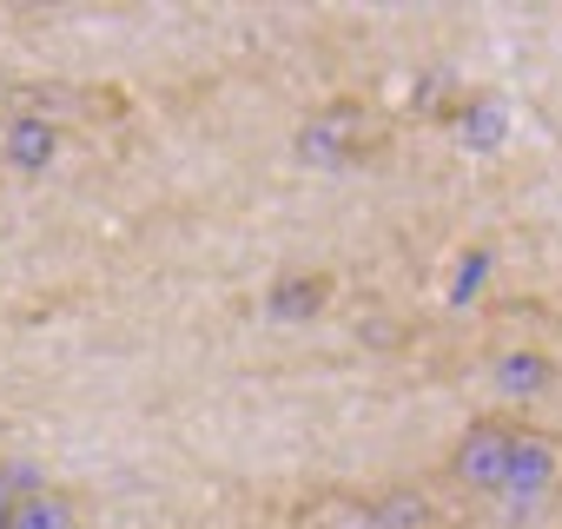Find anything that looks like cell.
<instances>
[{
  "label": "cell",
  "mask_w": 562,
  "mask_h": 529,
  "mask_svg": "<svg viewBox=\"0 0 562 529\" xmlns=\"http://www.w3.org/2000/svg\"><path fill=\"white\" fill-rule=\"evenodd\" d=\"M391 146H397V120L378 100H358V93H338V100L312 106L292 133V153L318 172L378 166V159H391Z\"/></svg>",
  "instance_id": "1"
},
{
  "label": "cell",
  "mask_w": 562,
  "mask_h": 529,
  "mask_svg": "<svg viewBox=\"0 0 562 529\" xmlns=\"http://www.w3.org/2000/svg\"><path fill=\"white\" fill-rule=\"evenodd\" d=\"M522 410H483L470 417L450 450H443V483L470 503H496L503 483H509V457H516V437H522Z\"/></svg>",
  "instance_id": "2"
},
{
  "label": "cell",
  "mask_w": 562,
  "mask_h": 529,
  "mask_svg": "<svg viewBox=\"0 0 562 529\" xmlns=\"http://www.w3.org/2000/svg\"><path fill=\"white\" fill-rule=\"evenodd\" d=\"M338 299V272L331 264H278L265 285V318L271 325H312L325 318Z\"/></svg>",
  "instance_id": "3"
},
{
  "label": "cell",
  "mask_w": 562,
  "mask_h": 529,
  "mask_svg": "<svg viewBox=\"0 0 562 529\" xmlns=\"http://www.w3.org/2000/svg\"><path fill=\"white\" fill-rule=\"evenodd\" d=\"M67 133L47 126V120H21V113H0V172L14 179H41L54 159H60Z\"/></svg>",
  "instance_id": "4"
},
{
  "label": "cell",
  "mask_w": 562,
  "mask_h": 529,
  "mask_svg": "<svg viewBox=\"0 0 562 529\" xmlns=\"http://www.w3.org/2000/svg\"><path fill=\"white\" fill-rule=\"evenodd\" d=\"M555 384H562V364H555L542 345H516V351L496 358V391H503L509 404H536V397H549Z\"/></svg>",
  "instance_id": "5"
},
{
  "label": "cell",
  "mask_w": 562,
  "mask_h": 529,
  "mask_svg": "<svg viewBox=\"0 0 562 529\" xmlns=\"http://www.w3.org/2000/svg\"><path fill=\"white\" fill-rule=\"evenodd\" d=\"M364 509L378 529H437V496L424 483H378L364 489Z\"/></svg>",
  "instance_id": "6"
},
{
  "label": "cell",
  "mask_w": 562,
  "mask_h": 529,
  "mask_svg": "<svg viewBox=\"0 0 562 529\" xmlns=\"http://www.w3.org/2000/svg\"><path fill=\"white\" fill-rule=\"evenodd\" d=\"M87 509H80V489L67 483H41L21 509H14V529H80Z\"/></svg>",
  "instance_id": "7"
},
{
  "label": "cell",
  "mask_w": 562,
  "mask_h": 529,
  "mask_svg": "<svg viewBox=\"0 0 562 529\" xmlns=\"http://www.w3.org/2000/svg\"><path fill=\"white\" fill-rule=\"evenodd\" d=\"M305 529H378L371 509H364V489H325L312 509H305Z\"/></svg>",
  "instance_id": "8"
},
{
  "label": "cell",
  "mask_w": 562,
  "mask_h": 529,
  "mask_svg": "<svg viewBox=\"0 0 562 529\" xmlns=\"http://www.w3.org/2000/svg\"><path fill=\"white\" fill-rule=\"evenodd\" d=\"M34 489H41V476H34V470H21V463H0V529H14V509H21Z\"/></svg>",
  "instance_id": "9"
}]
</instances>
